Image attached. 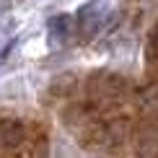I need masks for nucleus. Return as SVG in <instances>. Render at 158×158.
<instances>
[{"instance_id":"nucleus-2","label":"nucleus","mask_w":158,"mask_h":158,"mask_svg":"<svg viewBox=\"0 0 158 158\" xmlns=\"http://www.w3.org/2000/svg\"><path fill=\"white\" fill-rule=\"evenodd\" d=\"M137 156L158 158V127H145L137 135Z\"/></svg>"},{"instance_id":"nucleus-3","label":"nucleus","mask_w":158,"mask_h":158,"mask_svg":"<svg viewBox=\"0 0 158 158\" xmlns=\"http://www.w3.org/2000/svg\"><path fill=\"white\" fill-rule=\"evenodd\" d=\"M148 60L153 62V65H158V21H156V26H153V31H150V36H148Z\"/></svg>"},{"instance_id":"nucleus-1","label":"nucleus","mask_w":158,"mask_h":158,"mask_svg":"<svg viewBox=\"0 0 158 158\" xmlns=\"http://www.w3.org/2000/svg\"><path fill=\"white\" fill-rule=\"evenodd\" d=\"M26 137H29V130L21 119L16 117H3L0 119V148L3 150H18L26 145Z\"/></svg>"}]
</instances>
